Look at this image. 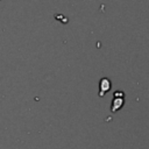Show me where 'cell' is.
<instances>
[{
	"label": "cell",
	"mask_w": 149,
	"mask_h": 149,
	"mask_svg": "<svg viewBox=\"0 0 149 149\" xmlns=\"http://www.w3.org/2000/svg\"><path fill=\"white\" fill-rule=\"evenodd\" d=\"M111 86H112V83L108 78H106V77L101 78L99 81V97H104L106 94V92H108L111 90Z\"/></svg>",
	"instance_id": "cell-1"
},
{
	"label": "cell",
	"mask_w": 149,
	"mask_h": 149,
	"mask_svg": "<svg viewBox=\"0 0 149 149\" xmlns=\"http://www.w3.org/2000/svg\"><path fill=\"white\" fill-rule=\"evenodd\" d=\"M125 104V99L123 98H113L112 105H111V111L113 113H115L116 111H119Z\"/></svg>",
	"instance_id": "cell-2"
},
{
	"label": "cell",
	"mask_w": 149,
	"mask_h": 149,
	"mask_svg": "<svg viewBox=\"0 0 149 149\" xmlns=\"http://www.w3.org/2000/svg\"><path fill=\"white\" fill-rule=\"evenodd\" d=\"M113 97H114V98H123L125 94H123L122 91H115L114 94H113Z\"/></svg>",
	"instance_id": "cell-3"
}]
</instances>
